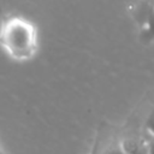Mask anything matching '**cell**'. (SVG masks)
<instances>
[{
	"mask_svg": "<svg viewBox=\"0 0 154 154\" xmlns=\"http://www.w3.org/2000/svg\"><path fill=\"white\" fill-rule=\"evenodd\" d=\"M106 154H126V153H125V150H123L120 148H113V149L108 150Z\"/></svg>",
	"mask_w": 154,
	"mask_h": 154,
	"instance_id": "1",
	"label": "cell"
}]
</instances>
